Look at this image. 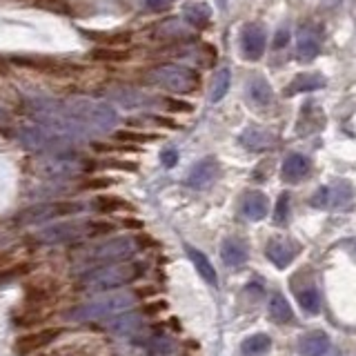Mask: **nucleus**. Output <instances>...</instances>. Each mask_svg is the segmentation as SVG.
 <instances>
[{
  "mask_svg": "<svg viewBox=\"0 0 356 356\" xmlns=\"http://www.w3.org/2000/svg\"><path fill=\"white\" fill-rule=\"evenodd\" d=\"M145 81L172 94H189L198 87L200 78L194 70H189V67L167 63V65H159V67H154V70H149L145 74Z\"/></svg>",
  "mask_w": 356,
  "mask_h": 356,
  "instance_id": "nucleus-1",
  "label": "nucleus"
},
{
  "mask_svg": "<svg viewBox=\"0 0 356 356\" xmlns=\"http://www.w3.org/2000/svg\"><path fill=\"white\" fill-rule=\"evenodd\" d=\"M9 63L22 67V70H29V72H38L44 74L49 78H78L85 67L72 63V60H65V58H56V56H9Z\"/></svg>",
  "mask_w": 356,
  "mask_h": 356,
  "instance_id": "nucleus-2",
  "label": "nucleus"
},
{
  "mask_svg": "<svg viewBox=\"0 0 356 356\" xmlns=\"http://www.w3.org/2000/svg\"><path fill=\"white\" fill-rule=\"evenodd\" d=\"M63 296V283L54 276H33L25 283L22 305L51 309V305Z\"/></svg>",
  "mask_w": 356,
  "mask_h": 356,
  "instance_id": "nucleus-3",
  "label": "nucleus"
},
{
  "mask_svg": "<svg viewBox=\"0 0 356 356\" xmlns=\"http://www.w3.org/2000/svg\"><path fill=\"white\" fill-rule=\"evenodd\" d=\"M67 109L74 116H83L89 122H96L103 129L114 127L118 122V116L111 105L107 103H96V100H87V98H76L72 103H67Z\"/></svg>",
  "mask_w": 356,
  "mask_h": 356,
  "instance_id": "nucleus-4",
  "label": "nucleus"
},
{
  "mask_svg": "<svg viewBox=\"0 0 356 356\" xmlns=\"http://www.w3.org/2000/svg\"><path fill=\"white\" fill-rule=\"evenodd\" d=\"M63 332H65V327H47V325L38 327V330H25L16 337L14 352L18 356H29V354L42 352L44 348H49L56 339H60Z\"/></svg>",
  "mask_w": 356,
  "mask_h": 356,
  "instance_id": "nucleus-5",
  "label": "nucleus"
},
{
  "mask_svg": "<svg viewBox=\"0 0 356 356\" xmlns=\"http://www.w3.org/2000/svg\"><path fill=\"white\" fill-rule=\"evenodd\" d=\"M354 189L345 181H334L327 187H321L318 192L312 196L309 203L321 209H348L352 205Z\"/></svg>",
  "mask_w": 356,
  "mask_h": 356,
  "instance_id": "nucleus-6",
  "label": "nucleus"
},
{
  "mask_svg": "<svg viewBox=\"0 0 356 356\" xmlns=\"http://www.w3.org/2000/svg\"><path fill=\"white\" fill-rule=\"evenodd\" d=\"M241 51L248 60H259L265 51V29L259 22H248L241 29Z\"/></svg>",
  "mask_w": 356,
  "mask_h": 356,
  "instance_id": "nucleus-7",
  "label": "nucleus"
},
{
  "mask_svg": "<svg viewBox=\"0 0 356 356\" xmlns=\"http://www.w3.org/2000/svg\"><path fill=\"white\" fill-rule=\"evenodd\" d=\"M321 44H323V38H321V31L314 29V27H300L298 33H296V56L300 60H314L318 51H321Z\"/></svg>",
  "mask_w": 356,
  "mask_h": 356,
  "instance_id": "nucleus-8",
  "label": "nucleus"
},
{
  "mask_svg": "<svg viewBox=\"0 0 356 356\" xmlns=\"http://www.w3.org/2000/svg\"><path fill=\"white\" fill-rule=\"evenodd\" d=\"M296 252H298V248L287 238H272L267 243V250H265L267 259H270L278 270H285V267L294 261Z\"/></svg>",
  "mask_w": 356,
  "mask_h": 356,
  "instance_id": "nucleus-9",
  "label": "nucleus"
},
{
  "mask_svg": "<svg viewBox=\"0 0 356 356\" xmlns=\"http://www.w3.org/2000/svg\"><path fill=\"white\" fill-rule=\"evenodd\" d=\"M309 172H312V161L305 154H289L283 161V167H281V176L287 183L303 181V178L309 176Z\"/></svg>",
  "mask_w": 356,
  "mask_h": 356,
  "instance_id": "nucleus-10",
  "label": "nucleus"
},
{
  "mask_svg": "<svg viewBox=\"0 0 356 356\" xmlns=\"http://www.w3.org/2000/svg\"><path fill=\"white\" fill-rule=\"evenodd\" d=\"M49 318H51V309L22 305L14 314V325L18 330H38V327H44V323Z\"/></svg>",
  "mask_w": 356,
  "mask_h": 356,
  "instance_id": "nucleus-11",
  "label": "nucleus"
},
{
  "mask_svg": "<svg viewBox=\"0 0 356 356\" xmlns=\"http://www.w3.org/2000/svg\"><path fill=\"white\" fill-rule=\"evenodd\" d=\"M332 348L330 337L323 330H312L298 341V352L303 356H325Z\"/></svg>",
  "mask_w": 356,
  "mask_h": 356,
  "instance_id": "nucleus-12",
  "label": "nucleus"
},
{
  "mask_svg": "<svg viewBox=\"0 0 356 356\" xmlns=\"http://www.w3.org/2000/svg\"><path fill=\"white\" fill-rule=\"evenodd\" d=\"M241 145L248 147L252 152H265V149H272L276 145V136L265 127H248L241 134Z\"/></svg>",
  "mask_w": 356,
  "mask_h": 356,
  "instance_id": "nucleus-13",
  "label": "nucleus"
},
{
  "mask_svg": "<svg viewBox=\"0 0 356 356\" xmlns=\"http://www.w3.org/2000/svg\"><path fill=\"white\" fill-rule=\"evenodd\" d=\"M327 85V81L321 74H298L292 83H289L283 94L285 96H294V94H303V92H316Z\"/></svg>",
  "mask_w": 356,
  "mask_h": 356,
  "instance_id": "nucleus-14",
  "label": "nucleus"
},
{
  "mask_svg": "<svg viewBox=\"0 0 356 356\" xmlns=\"http://www.w3.org/2000/svg\"><path fill=\"white\" fill-rule=\"evenodd\" d=\"M92 205L96 211H100V214H120V211L134 209V205L129 203V200L120 198L116 194H98Z\"/></svg>",
  "mask_w": 356,
  "mask_h": 356,
  "instance_id": "nucleus-15",
  "label": "nucleus"
},
{
  "mask_svg": "<svg viewBox=\"0 0 356 356\" xmlns=\"http://www.w3.org/2000/svg\"><path fill=\"white\" fill-rule=\"evenodd\" d=\"M183 18L196 29H205L209 27L211 20V9L205 3H187L183 5Z\"/></svg>",
  "mask_w": 356,
  "mask_h": 356,
  "instance_id": "nucleus-16",
  "label": "nucleus"
},
{
  "mask_svg": "<svg viewBox=\"0 0 356 356\" xmlns=\"http://www.w3.org/2000/svg\"><path fill=\"white\" fill-rule=\"evenodd\" d=\"M267 211H270V203H267V196L261 194V192H252L245 196L243 200V214L248 216L250 220H261L267 216Z\"/></svg>",
  "mask_w": 356,
  "mask_h": 356,
  "instance_id": "nucleus-17",
  "label": "nucleus"
},
{
  "mask_svg": "<svg viewBox=\"0 0 356 356\" xmlns=\"http://www.w3.org/2000/svg\"><path fill=\"white\" fill-rule=\"evenodd\" d=\"M216 174H218V165H216L214 159L200 161V163L194 167V172L189 174L187 183L192 185V187H205V185H209L211 181H214Z\"/></svg>",
  "mask_w": 356,
  "mask_h": 356,
  "instance_id": "nucleus-18",
  "label": "nucleus"
},
{
  "mask_svg": "<svg viewBox=\"0 0 356 356\" xmlns=\"http://www.w3.org/2000/svg\"><path fill=\"white\" fill-rule=\"evenodd\" d=\"M248 94H250V100L256 107H267L274 100V92H272L270 83H267L265 78H261V76H256L250 81Z\"/></svg>",
  "mask_w": 356,
  "mask_h": 356,
  "instance_id": "nucleus-19",
  "label": "nucleus"
},
{
  "mask_svg": "<svg viewBox=\"0 0 356 356\" xmlns=\"http://www.w3.org/2000/svg\"><path fill=\"white\" fill-rule=\"evenodd\" d=\"M272 348V339L267 334H252L243 341L241 345V354L243 356H263Z\"/></svg>",
  "mask_w": 356,
  "mask_h": 356,
  "instance_id": "nucleus-20",
  "label": "nucleus"
},
{
  "mask_svg": "<svg viewBox=\"0 0 356 356\" xmlns=\"http://www.w3.org/2000/svg\"><path fill=\"white\" fill-rule=\"evenodd\" d=\"M296 300L303 312H307V314H318L321 312V298H318V292L314 285H305V287H298L296 289Z\"/></svg>",
  "mask_w": 356,
  "mask_h": 356,
  "instance_id": "nucleus-21",
  "label": "nucleus"
},
{
  "mask_svg": "<svg viewBox=\"0 0 356 356\" xmlns=\"http://www.w3.org/2000/svg\"><path fill=\"white\" fill-rule=\"evenodd\" d=\"M87 56H89V60H94V63H125L131 58L129 51L118 49V47H94Z\"/></svg>",
  "mask_w": 356,
  "mask_h": 356,
  "instance_id": "nucleus-22",
  "label": "nucleus"
},
{
  "mask_svg": "<svg viewBox=\"0 0 356 356\" xmlns=\"http://www.w3.org/2000/svg\"><path fill=\"white\" fill-rule=\"evenodd\" d=\"M111 98L118 100V103H122L125 107H140L147 103V96L140 94L138 89H131V87H116L111 89Z\"/></svg>",
  "mask_w": 356,
  "mask_h": 356,
  "instance_id": "nucleus-23",
  "label": "nucleus"
},
{
  "mask_svg": "<svg viewBox=\"0 0 356 356\" xmlns=\"http://www.w3.org/2000/svg\"><path fill=\"white\" fill-rule=\"evenodd\" d=\"M270 318L274 323H278V325L292 321V307H289L287 298L283 294H274L272 296V300H270Z\"/></svg>",
  "mask_w": 356,
  "mask_h": 356,
  "instance_id": "nucleus-24",
  "label": "nucleus"
},
{
  "mask_svg": "<svg viewBox=\"0 0 356 356\" xmlns=\"http://www.w3.org/2000/svg\"><path fill=\"white\" fill-rule=\"evenodd\" d=\"M33 272H36V263L33 261H16L9 267H5L0 272V283L3 281H14V278H29Z\"/></svg>",
  "mask_w": 356,
  "mask_h": 356,
  "instance_id": "nucleus-25",
  "label": "nucleus"
},
{
  "mask_svg": "<svg viewBox=\"0 0 356 356\" xmlns=\"http://www.w3.org/2000/svg\"><path fill=\"white\" fill-rule=\"evenodd\" d=\"M87 38H92L96 42H103L105 47H111V44H127L131 40V33L129 31H83Z\"/></svg>",
  "mask_w": 356,
  "mask_h": 356,
  "instance_id": "nucleus-26",
  "label": "nucleus"
},
{
  "mask_svg": "<svg viewBox=\"0 0 356 356\" xmlns=\"http://www.w3.org/2000/svg\"><path fill=\"white\" fill-rule=\"evenodd\" d=\"M220 256L227 265H241L248 261V250H245V245H241L238 241H225L222 243Z\"/></svg>",
  "mask_w": 356,
  "mask_h": 356,
  "instance_id": "nucleus-27",
  "label": "nucleus"
},
{
  "mask_svg": "<svg viewBox=\"0 0 356 356\" xmlns=\"http://www.w3.org/2000/svg\"><path fill=\"white\" fill-rule=\"evenodd\" d=\"M92 170H120V172H138V165L131 161H120V159H107V161H87L85 163V172Z\"/></svg>",
  "mask_w": 356,
  "mask_h": 356,
  "instance_id": "nucleus-28",
  "label": "nucleus"
},
{
  "mask_svg": "<svg viewBox=\"0 0 356 356\" xmlns=\"http://www.w3.org/2000/svg\"><path fill=\"white\" fill-rule=\"evenodd\" d=\"M114 138L125 145H145V143L159 140L161 136L159 134H147V131H136V129H118L114 131Z\"/></svg>",
  "mask_w": 356,
  "mask_h": 356,
  "instance_id": "nucleus-29",
  "label": "nucleus"
},
{
  "mask_svg": "<svg viewBox=\"0 0 356 356\" xmlns=\"http://www.w3.org/2000/svg\"><path fill=\"white\" fill-rule=\"evenodd\" d=\"M154 36L161 40H183V38H187V31L181 27L178 20H165L159 25V29L154 31Z\"/></svg>",
  "mask_w": 356,
  "mask_h": 356,
  "instance_id": "nucleus-30",
  "label": "nucleus"
},
{
  "mask_svg": "<svg viewBox=\"0 0 356 356\" xmlns=\"http://www.w3.org/2000/svg\"><path fill=\"white\" fill-rule=\"evenodd\" d=\"M232 83V72L229 70H218V74L214 76V85H211V92H209V100L211 103H218V100L225 98L227 89Z\"/></svg>",
  "mask_w": 356,
  "mask_h": 356,
  "instance_id": "nucleus-31",
  "label": "nucleus"
},
{
  "mask_svg": "<svg viewBox=\"0 0 356 356\" xmlns=\"http://www.w3.org/2000/svg\"><path fill=\"white\" fill-rule=\"evenodd\" d=\"M29 3L38 9H47V11H54V14H60V16L74 14L70 0H29Z\"/></svg>",
  "mask_w": 356,
  "mask_h": 356,
  "instance_id": "nucleus-32",
  "label": "nucleus"
},
{
  "mask_svg": "<svg viewBox=\"0 0 356 356\" xmlns=\"http://www.w3.org/2000/svg\"><path fill=\"white\" fill-rule=\"evenodd\" d=\"M187 252H189V256H192L194 265L198 267L200 276H203L207 283L214 285V283H216V272H214V267H211V263H209L200 252H196V250H187Z\"/></svg>",
  "mask_w": 356,
  "mask_h": 356,
  "instance_id": "nucleus-33",
  "label": "nucleus"
},
{
  "mask_svg": "<svg viewBox=\"0 0 356 356\" xmlns=\"http://www.w3.org/2000/svg\"><path fill=\"white\" fill-rule=\"evenodd\" d=\"M116 181L114 178H109V176H92V178H87V181H83L81 187L83 192H100V189H107V187H111Z\"/></svg>",
  "mask_w": 356,
  "mask_h": 356,
  "instance_id": "nucleus-34",
  "label": "nucleus"
},
{
  "mask_svg": "<svg viewBox=\"0 0 356 356\" xmlns=\"http://www.w3.org/2000/svg\"><path fill=\"white\" fill-rule=\"evenodd\" d=\"M116 225L111 220H92L89 222V236H107V234H114Z\"/></svg>",
  "mask_w": 356,
  "mask_h": 356,
  "instance_id": "nucleus-35",
  "label": "nucleus"
},
{
  "mask_svg": "<svg viewBox=\"0 0 356 356\" xmlns=\"http://www.w3.org/2000/svg\"><path fill=\"white\" fill-rule=\"evenodd\" d=\"M287 218H289V194H281V198H278V203H276L274 220L278 225H283V222H287Z\"/></svg>",
  "mask_w": 356,
  "mask_h": 356,
  "instance_id": "nucleus-36",
  "label": "nucleus"
},
{
  "mask_svg": "<svg viewBox=\"0 0 356 356\" xmlns=\"http://www.w3.org/2000/svg\"><path fill=\"white\" fill-rule=\"evenodd\" d=\"M167 309V303L165 300H149V303L143 305V314L145 316H156V314H163V312Z\"/></svg>",
  "mask_w": 356,
  "mask_h": 356,
  "instance_id": "nucleus-37",
  "label": "nucleus"
},
{
  "mask_svg": "<svg viewBox=\"0 0 356 356\" xmlns=\"http://www.w3.org/2000/svg\"><path fill=\"white\" fill-rule=\"evenodd\" d=\"M165 107L170 109V111H176V114H187V111H192L194 107L189 105V103H185V100H176V98H167L165 100Z\"/></svg>",
  "mask_w": 356,
  "mask_h": 356,
  "instance_id": "nucleus-38",
  "label": "nucleus"
},
{
  "mask_svg": "<svg viewBox=\"0 0 356 356\" xmlns=\"http://www.w3.org/2000/svg\"><path fill=\"white\" fill-rule=\"evenodd\" d=\"M159 294V289H156L154 285H138L136 289H134V296H138V298H152Z\"/></svg>",
  "mask_w": 356,
  "mask_h": 356,
  "instance_id": "nucleus-39",
  "label": "nucleus"
},
{
  "mask_svg": "<svg viewBox=\"0 0 356 356\" xmlns=\"http://www.w3.org/2000/svg\"><path fill=\"white\" fill-rule=\"evenodd\" d=\"M18 259L14 254H9V252H0V272L5 270V267H9L11 263H16Z\"/></svg>",
  "mask_w": 356,
  "mask_h": 356,
  "instance_id": "nucleus-40",
  "label": "nucleus"
},
{
  "mask_svg": "<svg viewBox=\"0 0 356 356\" xmlns=\"http://www.w3.org/2000/svg\"><path fill=\"white\" fill-rule=\"evenodd\" d=\"M11 76V63L5 56H0V78H9Z\"/></svg>",
  "mask_w": 356,
  "mask_h": 356,
  "instance_id": "nucleus-41",
  "label": "nucleus"
},
{
  "mask_svg": "<svg viewBox=\"0 0 356 356\" xmlns=\"http://www.w3.org/2000/svg\"><path fill=\"white\" fill-rule=\"evenodd\" d=\"M145 222L140 218H122V227H127V229H143Z\"/></svg>",
  "mask_w": 356,
  "mask_h": 356,
  "instance_id": "nucleus-42",
  "label": "nucleus"
},
{
  "mask_svg": "<svg viewBox=\"0 0 356 356\" xmlns=\"http://www.w3.org/2000/svg\"><path fill=\"white\" fill-rule=\"evenodd\" d=\"M176 161H178V156H176L174 149H165V152H163V163H165L167 167L176 165Z\"/></svg>",
  "mask_w": 356,
  "mask_h": 356,
  "instance_id": "nucleus-43",
  "label": "nucleus"
},
{
  "mask_svg": "<svg viewBox=\"0 0 356 356\" xmlns=\"http://www.w3.org/2000/svg\"><path fill=\"white\" fill-rule=\"evenodd\" d=\"M170 3H174V0H147V5L154 7V9H161V7H167Z\"/></svg>",
  "mask_w": 356,
  "mask_h": 356,
  "instance_id": "nucleus-44",
  "label": "nucleus"
},
{
  "mask_svg": "<svg viewBox=\"0 0 356 356\" xmlns=\"http://www.w3.org/2000/svg\"><path fill=\"white\" fill-rule=\"evenodd\" d=\"M287 42V29H281V33H276V47H283Z\"/></svg>",
  "mask_w": 356,
  "mask_h": 356,
  "instance_id": "nucleus-45",
  "label": "nucleus"
},
{
  "mask_svg": "<svg viewBox=\"0 0 356 356\" xmlns=\"http://www.w3.org/2000/svg\"><path fill=\"white\" fill-rule=\"evenodd\" d=\"M7 116H9V114H7V109H5L3 105H0V120H7Z\"/></svg>",
  "mask_w": 356,
  "mask_h": 356,
  "instance_id": "nucleus-46",
  "label": "nucleus"
}]
</instances>
